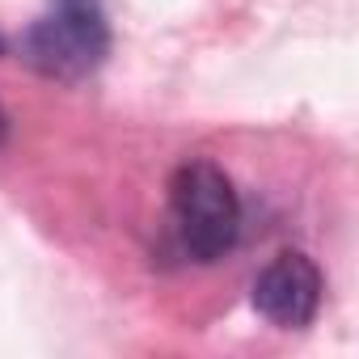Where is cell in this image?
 <instances>
[{"label": "cell", "instance_id": "obj_1", "mask_svg": "<svg viewBox=\"0 0 359 359\" xmlns=\"http://www.w3.org/2000/svg\"><path fill=\"white\" fill-rule=\"evenodd\" d=\"M169 212L182 250L195 262H216L241 233V203L229 173L212 161H191L169 182Z\"/></svg>", "mask_w": 359, "mask_h": 359}, {"label": "cell", "instance_id": "obj_2", "mask_svg": "<svg viewBox=\"0 0 359 359\" xmlns=\"http://www.w3.org/2000/svg\"><path fill=\"white\" fill-rule=\"evenodd\" d=\"M110 51V26L102 0H51V9L26 30L22 55L51 81L89 76Z\"/></svg>", "mask_w": 359, "mask_h": 359}, {"label": "cell", "instance_id": "obj_3", "mask_svg": "<svg viewBox=\"0 0 359 359\" xmlns=\"http://www.w3.org/2000/svg\"><path fill=\"white\" fill-rule=\"evenodd\" d=\"M321 271L309 254H279L254 279V309L279 330H304L321 309Z\"/></svg>", "mask_w": 359, "mask_h": 359}, {"label": "cell", "instance_id": "obj_4", "mask_svg": "<svg viewBox=\"0 0 359 359\" xmlns=\"http://www.w3.org/2000/svg\"><path fill=\"white\" fill-rule=\"evenodd\" d=\"M0 140H5V114H0Z\"/></svg>", "mask_w": 359, "mask_h": 359}, {"label": "cell", "instance_id": "obj_5", "mask_svg": "<svg viewBox=\"0 0 359 359\" xmlns=\"http://www.w3.org/2000/svg\"><path fill=\"white\" fill-rule=\"evenodd\" d=\"M0 55H5V34H0Z\"/></svg>", "mask_w": 359, "mask_h": 359}]
</instances>
